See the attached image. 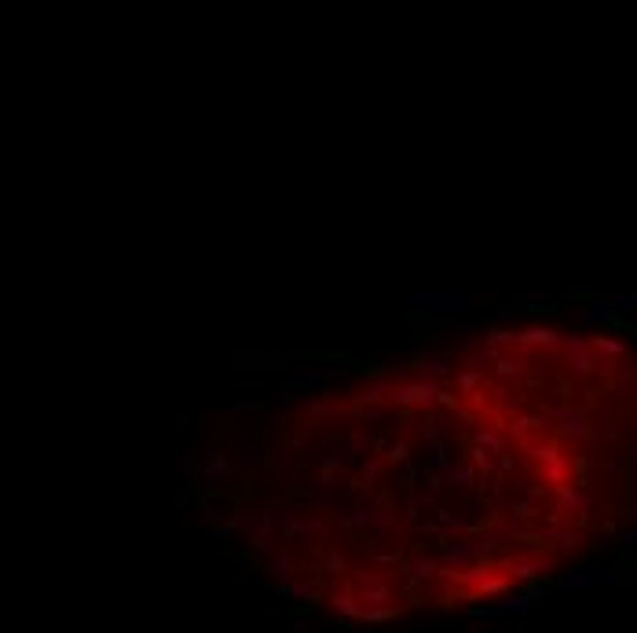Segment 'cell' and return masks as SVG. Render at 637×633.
Here are the masks:
<instances>
[{"mask_svg": "<svg viewBox=\"0 0 637 633\" xmlns=\"http://www.w3.org/2000/svg\"><path fill=\"white\" fill-rule=\"evenodd\" d=\"M505 344H513V348H516V333L498 330V326H491V330H484V348H498V352H502Z\"/></svg>", "mask_w": 637, "mask_h": 633, "instance_id": "cell-15", "label": "cell"}, {"mask_svg": "<svg viewBox=\"0 0 637 633\" xmlns=\"http://www.w3.org/2000/svg\"><path fill=\"white\" fill-rule=\"evenodd\" d=\"M410 366H399V363H355V374L363 381H392V377H403Z\"/></svg>", "mask_w": 637, "mask_h": 633, "instance_id": "cell-4", "label": "cell"}, {"mask_svg": "<svg viewBox=\"0 0 637 633\" xmlns=\"http://www.w3.org/2000/svg\"><path fill=\"white\" fill-rule=\"evenodd\" d=\"M330 604H334V611H341L345 619H366V608L359 604L355 593H334Z\"/></svg>", "mask_w": 637, "mask_h": 633, "instance_id": "cell-7", "label": "cell"}, {"mask_svg": "<svg viewBox=\"0 0 637 633\" xmlns=\"http://www.w3.org/2000/svg\"><path fill=\"white\" fill-rule=\"evenodd\" d=\"M535 608L527 597H516V600H502V604L487 608V615H527V611Z\"/></svg>", "mask_w": 637, "mask_h": 633, "instance_id": "cell-11", "label": "cell"}, {"mask_svg": "<svg viewBox=\"0 0 637 633\" xmlns=\"http://www.w3.org/2000/svg\"><path fill=\"white\" fill-rule=\"evenodd\" d=\"M462 450H465V458L473 461V469L480 472V480H487L495 472V454H487L484 447H462Z\"/></svg>", "mask_w": 637, "mask_h": 633, "instance_id": "cell-10", "label": "cell"}, {"mask_svg": "<svg viewBox=\"0 0 637 633\" xmlns=\"http://www.w3.org/2000/svg\"><path fill=\"white\" fill-rule=\"evenodd\" d=\"M315 359H330V363H355L352 352H315Z\"/></svg>", "mask_w": 637, "mask_h": 633, "instance_id": "cell-24", "label": "cell"}, {"mask_svg": "<svg viewBox=\"0 0 637 633\" xmlns=\"http://www.w3.org/2000/svg\"><path fill=\"white\" fill-rule=\"evenodd\" d=\"M498 359H502V352H498V348H476V352H469V359H465V363H469V370L480 374L487 363H498Z\"/></svg>", "mask_w": 637, "mask_h": 633, "instance_id": "cell-13", "label": "cell"}, {"mask_svg": "<svg viewBox=\"0 0 637 633\" xmlns=\"http://www.w3.org/2000/svg\"><path fill=\"white\" fill-rule=\"evenodd\" d=\"M308 443H312L308 432H290V428H286V450H304Z\"/></svg>", "mask_w": 637, "mask_h": 633, "instance_id": "cell-23", "label": "cell"}, {"mask_svg": "<svg viewBox=\"0 0 637 633\" xmlns=\"http://www.w3.org/2000/svg\"><path fill=\"white\" fill-rule=\"evenodd\" d=\"M370 520H374V513H366V509H352V513L345 516V527H348V531H352L355 538H359V534H366Z\"/></svg>", "mask_w": 637, "mask_h": 633, "instance_id": "cell-17", "label": "cell"}, {"mask_svg": "<svg viewBox=\"0 0 637 633\" xmlns=\"http://www.w3.org/2000/svg\"><path fill=\"white\" fill-rule=\"evenodd\" d=\"M399 615H403L399 604H392V608H366V619L363 622H392V619H399Z\"/></svg>", "mask_w": 637, "mask_h": 633, "instance_id": "cell-18", "label": "cell"}, {"mask_svg": "<svg viewBox=\"0 0 637 633\" xmlns=\"http://www.w3.org/2000/svg\"><path fill=\"white\" fill-rule=\"evenodd\" d=\"M436 403L443 406V410H458L462 403H458V396H454L451 392V388H443V392H440V399H436Z\"/></svg>", "mask_w": 637, "mask_h": 633, "instance_id": "cell-25", "label": "cell"}, {"mask_svg": "<svg viewBox=\"0 0 637 633\" xmlns=\"http://www.w3.org/2000/svg\"><path fill=\"white\" fill-rule=\"evenodd\" d=\"M425 604H429V600H425L421 593H410V597H407V608H410V611H421Z\"/></svg>", "mask_w": 637, "mask_h": 633, "instance_id": "cell-27", "label": "cell"}, {"mask_svg": "<svg viewBox=\"0 0 637 633\" xmlns=\"http://www.w3.org/2000/svg\"><path fill=\"white\" fill-rule=\"evenodd\" d=\"M235 461H238L242 469H253V465H257V454H238Z\"/></svg>", "mask_w": 637, "mask_h": 633, "instance_id": "cell-28", "label": "cell"}, {"mask_svg": "<svg viewBox=\"0 0 637 633\" xmlns=\"http://www.w3.org/2000/svg\"><path fill=\"white\" fill-rule=\"evenodd\" d=\"M564 344V333H557L553 326H531V330L516 333V348L520 352H535V348H560Z\"/></svg>", "mask_w": 637, "mask_h": 633, "instance_id": "cell-2", "label": "cell"}, {"mask_svg": "<svg viewBox=\"0 0 637 633\" xmlns=\"http://www.w3.org/2000/svg\"><path fill=\"white\" fill-rule=\"evenodd\" d=\"M381 461H385V465H414V461H410V447H407L403 439L392 443L385 454H381Z\"/></svg>", "mask_w": 637, "mask_h": 633, "instance_id": "cell-16", "label": "cell"}, {"mask_svg": "<svg viewBox=\"0 0 637 633\" xmlns=\"http://www.w3.org/2000/svg\"><path fill=\"white\" fill-rule=\"evenodd\" d=\"M345 469V458L341 454H330L326 461H318V487L323 491H330L334 487V480H337V472Z\"/></svg>", "mask_w": 637, "mask_h": 633, "instance_id": "cell-9", "label": "cell"}, {"mask_svg": "<svg viewBox=\"0 0 637 633\" xmlns=\"http://www.w3.org/2000/svg\"><path fill=\"white\" fill-rule=\"evenodd\" d=\"M469 344H473V341H469V333H454V337H451V352H454V348H458V352H465Z\"/></svg>", "mask_w": 637, "mask_h": 633, "instance_id": "cell-26", "label": "cell"}, {"mask_svg": "<svg viewBox=\"0 0 637 633\" xmlns=\"http://www.w3.org/2000/svg\"><path fill=\"white\" fill-rule=\"evenodd\" d=\"M414 370H421V377H429V381H440V385H451L454 377H451V366L443 363V359H425V355H418L414 359Z\"/></svg>", "mask_w": 637, "mask_h": 633, "instance_id": "cell-5", "label": "cell"}, {"mask_svg": "<svg viewBox=\"0 0 637 633\" xmlns=\"http://www.w3.org/2000/svg\"><path fill=\"white\" fill-rule=\"evenodd\" d=\"M593 582H608V575H601V571H571V575L560 578V586H575V589L593 586Z\"/></svg>", "mask_w": 637, "mask_h": 633, "instance_id": "cell-14", "label": "cell"}, {"mask_svg": "<svg viewBox=\"0 0 637 633\" xmlns=\"http://www.w3.org/2000/svg\"><path fill=\"white\" fill-rule=\"evenodd\" d=\"M524 370H527V363H524V359H516V355H502V359L495 363L498 381H509V377L516 381V377H524Z\"/></svg>", "mask_w": 637, "mask_h": 633, "instance_id": "cell-8", "label": "cell"}, {"mask_svg": "<svg viewBox=\"0 0 637 633\" xmlns=\"http://www.w3.org/2000/svg\"><path fill=\"white\" fill-rule=\"evenodd\" d=\"M440 392H443L440 381H429V377H421V381H407V385L396 388V403L407 406V410H414V406H432V403L440 399Z\"/></svg>", "mask_w": 637, "mask_h": 633, "instance_id": "cell-1", "label": "cell"}, {"mask_svg": "<svg viewBox=\"0 0 637 633\" xmlns=\"http://www.w3.org/2000/svg\"><path fill=\"white\" fill-rule=\"evenodd\" d=\"M293 633H312V630H308L304 622H293Z\"/></svg>", "mask_w": 637, "mask_h": 633, "instance_id": "cell-29", "label": "cell"}, {"mask_svg": "<svg viewBox=\"0 0 637 633\" xmlns=\"http://www.w3.org/2000/svg\"><path fill=\"white\" fill-rule=\"evenodd\" d=\"M227 465H231V461H227L224 454H209V461H205V480L212 483V476H216V472H227Z\"/></svg>", "mask_w": 637, "mask_h": 633, "instance_id": "cell-21", "label": "cell"}, {"mask_svg": "<svg viewBox=\"0 0 637 633\" xmlns=\"http://www.w3.org/2000/svg\"><path fill=\"white\" fill-rule=\"evenodd\" d=\"M268 575L290 578V575H293V560H290V556H279V560H271V564H268Z\"/></svg>", "mask_w": 637, "mask_h": 633, "instance_id": "cell-22", "label": "cell"}, {"mask_svg": "<svg viewBox=\"0 0 637 633\" xmlns=\"http://www.w3.org/2000/svg\"><path fill=\"white\" fill-rule=\"evenodd\" d=\"M480 381L484 377L476 374V370H462V374H454V392H462V396H473V392H480Z\"/></svg>", "mask_w": 637, "mask_h": 633, "instance_id": "cell-12", "label": "cell"}, {"mask_svg": "<svg viewBox=\"0 0 637 633\" xmlns=\"http://www.w3.org/2000/svg\"><path fill=\"white\" fill-rule=\"evenodd\" d=\"M374 524L381 527V534H392V531H396V516H392V505H377V509H374Z\"/></svg>", "mask_w": 637, "mask_h": 633, "instance_id": "cell-19", "label": "cell"}, {"mask_svg": "<svg viewBox=\"0 0 637 633\" xmlns=\"http://www.w3.org/2000/svg\"><path fill=\"white\" fill-rule=\"evenodd\" d=\"M337 414V392H326V396H315L308 399V403L301 406V417H304V428H312L315 421L323 417H334Z\"/></svg>", "mask_w": 637, "mask_h": 633, "instance_id": "cell-3", "label": "cell"}, {"mask_svg": "<svg viewBox=\"0 0 637 633\" xmlns=\"http://www.w3.org/2000/svg\"><path fill=\"white\" fill-rule=\"evenodd\" d=\"M447 480L454 483V487H462V491H469L473 483H480V472L473 469V461L469 458H458V461H451V469H447Z\"/></svg>", "mask_w": 637, "mask_h": 633, "instance_id": "cell-6", "label": "cell"}, {"mask_svg": "<svg viewBox=\"0 0 637 633\" xmlns=\"http://www.w3.org/2000/svg\"><path fill=\"white\" fill-rule=\"evenodd\" d=\"M326 571H330V575H345L348 571V560H345V556L341 553H337V550H330V553H326Z\"/></svg>", "mask_w": 637, "mask_h": 633, "instance_id": "cell-20", "label": "cell"}]
</instances>
